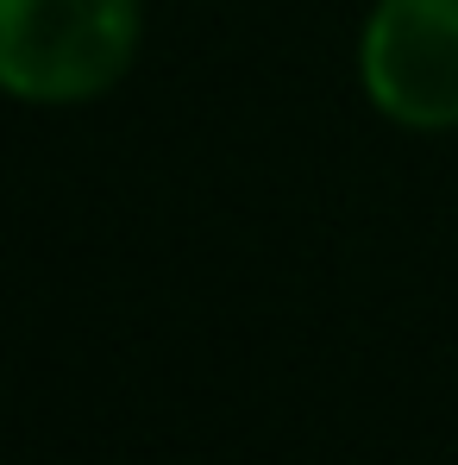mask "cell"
Instances as JSON below:
<instances>
[{"instance_id": "2", "label": "cell", "mask_w": 458, "mask_h": 465, "mask_svg": "<svg viewBox=\"0 0 458 465\" xmlns=\"http://www.w3.org/2000/svg\"><path fill=\"white\" fill-rule=\"evenodd\" d=\"M352 70L383 126L414 139L458 133V0H371Z\"/></svg>"}, {"instance_id": "1", "label": "cell", "mask_w": 458, "mask_h": 465, "mask_svg": "<svg viewBox=\"0 0 458 465\" xmlns=\"http://www.w3.org/2000/svg\"><path fill=\"white\" fill-rule=\"evenodd\" d=\"M145 57V0H0V101L70 114Z\"/></svg>"}]
</instances>
